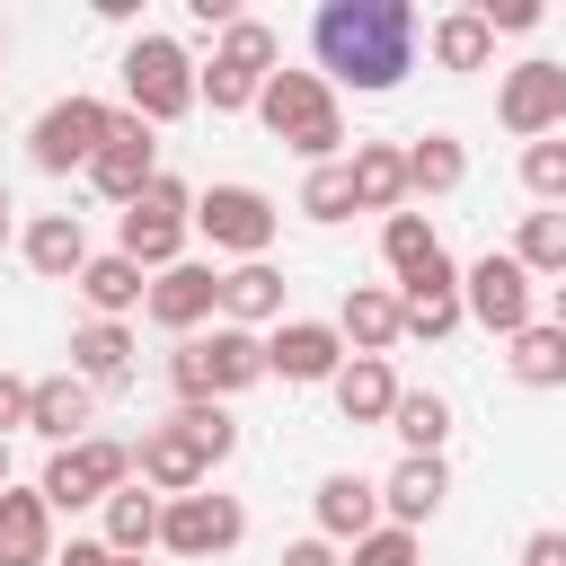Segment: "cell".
Returning <instances> with one entry per match:
<instances>
[{
	"label": "cell",
	"mask_w": 566,
	"mask_h": 566,
	"mask_svg": "<svg viewBox=\"0 0 566 566\" xmlns=\"http://www.w3.org/2000/svg\"><path fill=\"white\" fill-rule=\"evenodd\" d=\"M416 44L424 35H416V9L407 0H327L310 18V53H318L327 88L380 97V88H398L416 71Z\"/></svg>",
	"instance_id": "cell-1"
},
{
	"label": "cell",
	"mask_w": 566,
	"mask_h": 566,
	"mask_svg": "<svg viewBox=\"0 0 566 566\" xmlns=\"http://www.w3.org/2000/svg\"><path fill=\"white\" fill-rule=\"evenodd\" d=\"M239 451V424H230V407H212V398H195V407H177V416H159L142 442H133V478L150 486V495H195L221 460Z\"/></svg>",
	"instance_id": "cell-2"
},
{
	"label": "cell",
	"mask_w": 566,
	"mask_h": 566,
	"mask_svg": "<svg viewBox=\"0 0 566 566\" xmlns=\"http://www.w3.org/2000/svg\"><path fill=\"white\" fill-rule=\"evenodd\" d=\"M168 380H177V407H195V398H239V389H256L265 380V336L256 327H203V336H177V354H168Z\"/></svg>",
	"instance_id": "cell-3"
},
{
	"label": "cell",
	"mask_w": 566,
	"mask_h": 566,
	"mask_svg": "<svg viewBox=\"0 0 566 566\" xmlns=\"http://www.w3.org/2000/svg\"><path fill=\"white\" fill-rule=\"evenodd\" d=\"M256 115H265V133H274L283 150H301L310 168H336V150H345V115H336V88H327L318 71H274L265 97H256Z\"/></svg>",
	"instance_id": "cell-4"
},
{
	"label": "cell",
	"mask_w": 566,
	"mask_h": 566,
	"mask_svg": "<svg viewBox=\"0 0 566 566\" xmlns=\"http://www.w3.org/2000/svg\"><path fill=\"white\" fill-rule=\"evenodd\" d=\"M195 80H203V71H195V53H186L177 35H133V44H124V97H133V115H142L150 133L203 106Z\"/></svg>",
	"instance_id": "cell-5"
},
{
	"label": "cell",
	"mask_w": 566,
	"mask_h": 566,
	"mask_svg": "<svg viewBox=\"0 0 566 566\" xmlns=\"http://www.w3.org/2000/svg\"><path fill=\"white\" fill-rule=\"evenodd\" d=\"M186 239H195V195L177 186V177H150L124 212H115V248L142 265V274H168V265H186Z\"/></svg>",
	"instance_id": "cell-6"
},
{
	"label": "cell",
	"mask_w": 566,
	"mask_h": 566,
	"mask_svg": "<svg viewBox=\"0 0 566 566\" xmlns=\"http://www.w3.org/2000/svg\"><path fill=\"white\" fill-rule=\"evenodd\" d=\"M283 71V35L265 27V18H239L221 44H212V62H203V97H212V115H239V106H256L265 97V80Z\"/></svg>",
	"instance_id": "cell-7"
},
{
	"label": "cell",
	"mask_w": 566,
	"mask_h": 566,
	"mask_svg": "<svg viewBox=\"0 0 566 566\" xmlns=\"http://www.w3.org/2000/svg\"><path fill=\"white\" fill-rule=\"evenodd\" d=\"M106 133H115V106H106V97H53V106L35 115V133H27V159H35L44 177H71V168H88V159L106 150Z\"/></svg>",
	"instance_id": "cell-8"
},
{
	"label": "cell",
	"mask_w": 566,
	"mask_h": 566,
	"mask_svg": "<svg viewBox=\"0 0 566 566\" xmlns=\"http://www.w3.org/2000/svg\"><path fill=\"white\" fill-rule=\"evenodd\" d=\"M35 486H44V504H53V513H80V504H106L115 486H133V442H106V433H88V442H71V451H53Z\"/></svg>",
	"instance_id": "cell-9"
},
{
	"label": "cell",
	"mask_w": 566,
	"mask_h": 566,
	"mask_svg": "<svg viewBox=\"0 0 566 566\" xmlns=\"http://www.w3.org/2000/svg\"><path fill=\"white\" fill-rule=\"evenodd\" d=\"M274 221H283V212H274L256 186H203V195H195V230H203L221 256H239V265H256V256L274 248Z\"/></svg>",
	"instance_id": "cell-10"
},
{
	"label": "cell",
	"mask_w": 566,
	"mask_h": 566,
	"mask_svg": "<svg viewBox=\"0 0 566 566\" xmlns=\"http://www.w3.org/2000/svg\"><path fill=\"white\" fill-rule=\"evenodd\" d=\"M248 539V513H239V495H168V513H159V548L168 557H230Z\"/></svg>",
	"instance_id": "cell-11"
},
{
	"label": "cell",
	"mask_w": 566,
	"mask_h": 566,
	"mask_svg": "<svg viewBox=\"0 0 566 566\" xmlns=\"http://www.w3.org/2000/svg\"><path fill=\"white\" fill-rule=\"evenodd\" d=\"M495 115H504V133H522V142H548V133H566V62H513L504 71V88H495Z\"/></svg>",
	"instance_id": "cell-12"
},
{
	"label": "cell",
	"mask_w": 566,
	"mask_h": 566,
	"mask_svg": "<svg viewBox=\"0 0 566 566\" xmlns=\"http://www.w3.org/2000/svg\"><path fill=\"white\" fill-rule=\"evenodd\" d=\"M460 301H469V318H478L486 336L513 345V336L531 327V274H522V256H495V248H486V256L460 274Z\"/></svg>",
	"instance_id": "cell-13"
},
{
	"label": "cell",
	"mask_w": 566,
	"mask_h": 566,
	"mask_svg": "<svg viewBox=\"0 0 566 566\" xmlns=\"http://www.w3.org/2000/svg\"><path fill=\"white\" fill-rule=\"evenodd\" d=\"M150 177H159V133H150L142 115H115V133H106V150L88 159V186H97V195H106V203L124 212V203H133V195H142Z\"/></svg>",
	"instance_id": "cell-14"
},
{
	"label": "cell",
	"mask_w": 566,
	"mask_h": 566,
	"mask_svg": "<svg viewBox=\"0 0 566 566\" xmlns=\"http://www.w3.org/2000/svg\"><path fill=\"white\" fill-rule=\"evenodd\" d=\"M265 371L292 380V389L336 380V371H345V336H336V318H283V327L265 336Z\"/></svg>",
	"instance_id": "cell-15"
},
{
	"label": "cell",
	"mask_w": 566,
	"mask_h": 566,
	"mask_svg": "<svg viewBox=\"0 0 566 566\" xmlns=\"http://www.w3.org/2000/svg\"><path fill=\"white\" fill-rule=\"evenodd\" d=\"M221 310V274L212 265H168V274H150V327H168V336H203V318Z\"/></svg>",
	"instance_id": "cell-16"
},
{
	"label": "cell",
	"mask_w": 566,
	"mask_h": 566,
	"mask_svg": "<svg viewBox=\"0 0 566 566\" xmlns=\"http://www.w3.org/2000/svg\"><path fill=\"white\" fill-rule=\"evenodd\" d=\"M398 318H407V336L442 345V336L469 318V301H460V265H451V256H433L424 274H407V283H398Z\"/></svg>",
	"instance_id": "cell-17"
},
{
	"label": "cell",
	"mask_w": 566,
	"mask_h": 566,
	"mask_svg": "<svg viewBox=\"0 0 566 566\" xmlns=\"http://www.w3.org/2000/svg\"><path fill=\"white\" fill-rule=\"evenodd\" d=\"M442 495H451V469H442V451H407V460L380 478V513H389L398 531L433 522V513H442Z\"/></svg>",
	"instance_id": "cell-18"
},
{
	"label": "cell",
	"mask_w": 566,
	"mask_h": 566,
	"mask_svg": "<svg viewBox=\"0 0 566 566\" xmlns=\"http://www.w3.org/2000/svg\"><path fill=\"white\" fill-rule=\"evenodd\" d=\"M88 416H97V389H88L80 371H53V380H35L27 433H44L53 451H71V442H88Z\"/></svg>",
	"instance_id": "cell-19"
},
{
	"label": "cell",
	"mask_w": 566,
	"mask_h": 566,
	"mask_svg": "<svg viewBox=\"0 0 566 566\" xmlns=\"http://www.w3.org/2000/svg\"><path fill=\"white\" fill-rule=\"evenodd\" d=\"M310 504H318V539H345V548H354V539H371V531H380V486H371V478H354V469H327Z\"/></svg>",
	"instance_id": "cell-20"
},
{
	"label": "cell",
	"mask_w": 566,
	"mask_h": 566,
	"mask_svg": "<svg viewBox=\"0 0 566 566\" xmlns=\"http://www.w3.org/2000/svg\"><path fill=\"white\" fill-rule=\"evenodd\" d=\"M0 566H53V504H44V486H9L0 495Z\"/></svg>",
	"instance_id": "cell-21"
},
{
	"label": "cell",
	"mask_w": 566,
	"mask_h": 566,
	"mask_svg": "<svg viewBox=\"0 0 566 566\" xmlns=\"http://www.w3.org/2000/svg\"><path fill=\"white\" fill-rule=\"evenodd\" d=\"M336 336H345L354 354H380V363H389V345L407 336L398 292H389V283H354V292H345V310H336Z\"/></svg>",
	"instance_id": "cell-22"
},
{
	"label": "cell",
	"mask_w": 566,
	"mask_h": 566,
	"mask_svg": "<svg viewBox=\"0 0 566 566\" xmlns=\"http://www.w3.org/2000/svg\"><path fill=\"white\" fill-rule=\"evenodd\" d=\"M354 212H407V150L398 142H354Z\"/></svg>",
	"instance_id": "cell-23"
},
{
	"label": "cell",
	"mask_w": 566,
	"mask_h": 566,
	"mask_svg": "<svg viewBox=\"0 0 566 566\" xmlns=\"http://www.w3.org/2000/svg\"><path fill=\"white\" fill-rule=\"evenodd\" d=\"M27 265H35L44 283H80V265H88L80 212H35V221H27Z\"/></svg>",
	"instance_id": "cell-24"
},
{
	"label": "cell",
	"mask_w": 566,
	"mask_h": 566,
	"mask_svg": "<svg viewBox=\"0 0 566 566\" xmlns=\"http://www.w3.org/2000/svg\"><path fill=\"white\" fill-rule=\"evenodd\" d=\"M460 186H469V142L460 133H416L407 142V195L433 203V195H460Z\"/></svg>",
	"instance_id": "cell-25"
},
{
	"label": "cell",
	"mask_w": 566,
	"mask_h": 566,
	"mask_svg": "<svg viewBox=\"0 0 566 566\" xmlns=\"http://www.w3.org/2000/svg\"><path fill=\"white\" fill-rule=\"evenodd\" d=\"M71 371H80L88 389H115V380L133 371V327H124V318H88V327H71Z\"/></svg>",
	"instance_id": "cell-26"
},
{
	"label": "cell",
	"mask_w": 566,
	"mask_h": 566,
	"mask_svg": "<svg viewBox=\"0 0 566 566\" xmlns=\"http://www.w3.org/2000/svg\"><path fill=\"white\" fill-rule=\"evenodd\" d=\"M389 407H398V371H389L380 354H354V363L336 371V416H345V424H389Z\"/></svg>",
	"instance_id": "cell-27"
},
{
	"label": "cell",
	"mask_w": 566,
	"mask_h": 566,
	"mask_svg": "<svg viewBox=\"0 0 566 566\" xmlns=\"http://www.w3.org/2000/svg\"><path fill=\"white\" fill-rule=\"evenodd\" d=\"M424 53H433L442 71H486V62H495V27H486L478 9H442V18L424 27Z\"/></svg>",
	"instance_id": "cell-28"
},
{
	"label": "cell",
	"mask_w": 566,
	"mask_h": 566,
	"mask_svg": "<svg viewBox=\"0 0 566 566\" xmlns=\"http://www.w3.org/2000/svg\"><path fill=\"white\" fill-rule=\"evenodd\" d=\"M80 301H88L97 318H124V310H150V283H142V265L115 248V256H88V265H80Z\"/></svg>",
	"instance_id": "cell-29"
},
{
	"label": "cell",
	"mask_w": 566,
	"mask_h": 566,
	"mask_svg": "<svg viewBox=\"0 0 566 566\" xmlns=\"http://www.w3.org/2000/svg\"><path fill=\"white\" fill-rule=\"evenodd\" d=\"M221 318H230V327H265V318L283 327V274H274L265 256H256V265H230V274H221Z\"/></svg>",
	"instance_id": "cell-30"
},
{
	"label": "cell",
	"mask_w": 566,
	"mask_h": 566,
	"mask_svg": "<svg viewBox=\"0 0 566 566\" xmlns=\"http://www.w3.org/2000/svg\"><path fill=\"white\" fill-rule=\"evenodd\" d=\"M159 513H168V495H150L142 478H133V486H115V495H106V548H115V557L159 548Z\"/></svg>",
	"instance_id": "cell-31"
},
{
	"label": "cell",
	"mask_w": 566,
	"mask_h": 566,
	"mask_svg": "<svg viewBox=\"0 0 566 566\" xmlns=\"http://www.w3.org/2000/svg\"><path fill=\"white\" fill-rule=\"evenodd\" d=\"M504 371L522 380V389H566V327H548V318H531L513 345H504Z\"/></svg>",
	"instance_id": "cell-32"
},
{
	"label": "cell",
	"mask_w": 566,
	"mask_h": 566,
	"mask_svg": "<svg viewBox=\"0 0 566 566\" xmlns=\"http://www.w3.org/2000/svg\"><path fill=\"white\" fill-rule=\"evenodd\" d=\"M389 433H398L407 451H442V442H451V398H442V389H398Z\"/></svg>",
	"instance_id": "cell-33"
},
{
	"label": "cell",
	"mask_w": 566,
	"mask_h": 566,
	"mask_svg": "<svg viewBox=\"0 0 566 566\" xmlns=\"http://www.w3.org/2000/svg\"><path fill=\"white\" fill-rule=\"evenodd\" d=\"M380 256H389V274L407 283V274H424V265L442 256V230H433L424 212H389V221H380Z\"/></svg>",
	"instance_id": "cell-34"
},
{
	"label": "cell",
	"mask_w": 566,
	"mask_h": 566,
	"mask_svg": "<svg viewBox=\"0 0 566 566\" xmlns=\"http://www.w3.org/2000/svg\"><path fill=\"white\" fill-rule=\"evenodd\" d=\"M513 256H522V274L539 283H566V212H522V239H513Z\"/></svg>",
	"instance_id": "cell-35"
},
{
	"label": "cell",
	"mask_w": 566,
	"mask_h": 566,
	"mask_svg": "<svg viewBox=\"0 0 566 566\" xmlns=\"http://www.w3.org/2000/svg\"><path fill=\"white\" fill-rule=\"evenodd\" d=\"M522 186L548 203V212H566V142L548 133V142H522Z\"/></svg>",
	"instance_id": "cell-36"
},
{
	"label": "cell",
	"mask_w": 566,
	"mask_h": 566,
	"mask_svg": "<svg viewBox=\"0 0 566 566\" xmlns=\"http://www.w3.org/2000/svg\"><path fill=\"white\" fill-rule=\"evenodd\" d=\"M301 212H310V221H345V212H354V168H345V159H336V168H310V177H301Z\"/></svg>",
	"instance_id": "cell-37"
},
{
	"label": "cell",
	"mask_w": 566,
	"mask_h": 566,
	"mask_svg": "<svg viewBox=\"0 0 566 566\" xmlns=\"http://www.w3.org/2000/svg\"><path fill=\"white\" fill-rule=\"evenodd\" d=\"M354 566H416V531H398V522H380L371 539H354Z\"/></svg>",
	"instance_id": "cell-38"
},
{
	"label": "cell",
	"mask_w": 566,
	"mask_h": 566,
	"mask_svg": "<svg viewBox=\"0 0 566 566\" xmlns=\"http://www.w3.org/2000/svg\"><path fill=\"white\" fill-rule=\"evenodd\" d=\"M478 18H486L495 35H531V27H539V0H478Z\"/></svg>",
	"instance_id": "cell-39"
},
{
	"label": "cell",
	"mask_w": 566,
	"mask_h": 566,
	"mask_svg": "<svg viewBox=\"0 0 566 566\" xmlns=\"http://www.w3.org/2000/svg\"><path fill=\"white\" fill-rule=\"evenodd\" d=\"M27 407H35V380H18V371H0V442L27 424Z\"/></svg>",
	"instance_id": "cell-40"
},
{
	"label": "cell",
	"mask_w": 566,
	"mask_h": 566,
	"mask_svg": "<svg viewBox=\"0 0 566 566\" xmlns=\"http://www.w3.org/2000/svg\"><path fill=\"white\" fill-rule=\"evenodd\" d=\"M522 566H566V531H531L522 539Z\"/></svg>",
	"instance_id": "cell-41"
},
{
	"label": "cell",
	"mask_w": 566,
	"mask_h": 566,
	"mask_svg": "<svg viewBox=\"0 0 566 566\" xmlns=\"http://www.w3.org/2000/svg\"><path fill=\"white\" fill-rule=\"evenodd\" d=\"M274 566H336V539H292Z\"/></svg>",
	"instance_id": "cell-42"
},
{
	"label": "cell",
	"mask_w": 566,
	"mask_h": 566,
	"mask_svg": "<svg viewBox=\"0 0 566 566\" xmlns=\"http://www.w3.org/2000/svg\"><path fill=\"white\" fill-rule=\"evenodd\" d=\"M53 566H115V548H106V539H71Z\"/></svg>",
	"instance_id": "cell-43"
},
{
	"label": "cell",
	"mask_w": 566,
	"mask_h": 566,
	"mask_svg": "<svg viewBox=\"0 0 566 566\" xmlns=\"http://www.w3.org/2000/svg\"><path fill=\"white\" fill-rule=\"evenodd\" d=\"M548 327H566V283H557V292H548Z\"/></svg>",
	"instance_id": "cell-44"
},
{
	"label": "cell",
	"mask_w": 566,
	"mask_h": 566,
	"mask_svg": "<svg viewBox=\"0 0 566 566\" xmlns=\"http://www.w3.org/2000/svg\"><path fill=\"white\" fill-rule=\"evenodd\" d=\"M9 212H18V203H9V186H0V248H9Z\"/></svg>",
	"instance_id": "cell-45"
},
{
	"label": "cell",
	"mask_w": 566,
	"mask_h": 566,
	"mask_svg": "<svg viewBox=\"0 0 566 566\" xmlns=\"http://www.w3.org/2000/svg\"><path fill=\"white\" fill-rule=\"evenodd\" d=\"M0 495H9V442H0Z\"/></svg>",
	"instance_id": "cell-46"
},
{
	"label": "cell",
	"mask_w": 566,
	"mask_h": 566,
	"mask_svg": "<svg viewBox=\"0 0 566 566\" xmlns=\"http://www.w3.org/2000/svg\"><path fill=\"white\" fill-rule=\"evenodd\" d=\"M115 566H142V557H115Z\"/></svg>",
	"instance_id": "cell-47"
},
{
	"label": "cell",
	"mask_w": 566,
	"mask_h": 566,
	"mask_svg": "<svg viewBox=\"0 0 566 566\" xmlns=\"http://www.w3.org/2000/svg\"><path fill=\"white\" fill-rule=\"evenodd\" d=\"M0 53H9V27H0Z\"/></svg>",
	"instance_id": "cell-48"
}]
</instances>
